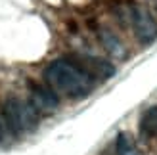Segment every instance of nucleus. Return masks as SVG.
<instances>
[{
  "instance_id": "nucleus-1",
  "label": "nucleus",
  "mask_w": 157,
  "mask_h": 155,
  "mask_svg": "<svg viewBox=\"0 0 157 155\" xmlns=\"http://www.w3.org/2000/svg\"><path fill=\"white\" fill-rule=\"evenodd\" d=\"M44 81L54 90L69 98H84L88 96L96 79L82 65H77L69 59H54L44 69Z\"/></svg>"
},
{
  "instance_id": "nucleus-7",
  "label": "nucleus",
  "mask_w": 157,
  "mask_h": 155,
  "mask_svg": "<svg viewBox=\"0 0 157 155\" xmlns=\"http://www.w3.org/2000/svg\"><path fill=\"white\" fill-rule=\"evenodd\" d=\"M84 67L94 75V77H101V79H109L115 75V67L109 61L98 59V58H86L84 59Z\"/></svg>"
},
{
  "instance_id": "nucleus-6",
  "label": "nucleus",
  "mask_w": 157,
  "mask_h": 155,
  "mask_svg": "<svg viewBox=\"0 0 157 155\" xmlns=\"http://www.w3.org/2000/svg\"><path fill=\"white\" fill-rule=\"evenodd\" d=\"M140 134L144 138L157 136V105H151L144 111L140 119Z\"/></svg>"
},
{
  "instance_id": "nucleus-4",
  "label": "nucleus",
  "mask_w": 157,
  "mask_h": 155,
  "mask_svg": "<svg viewBox=\"0 0 157 155\" xmlns=\"http://www.w3.org/2000/svg\"><path fill=\"white\" fill-rule=\"evenodd\" d=\"M31 104L38 113H54L59 105V98L58 94L54 92L50 86L44 88V86H33L31 88Z\"/></svg>"
},
{
  "instance_id": "nucleus-5",
  "label": "nucleus",
  "mask_w": 157,
  "mask_h": 155,
  "mask_svg": "<svg viewBox=\"0 0 157 155\" xmlns=\"http://www.w3.org/2000/svg\"><path fill=\"white\" fill-rule=\"evenodd\" d=\"M100 40H101V44H104V48L111 54L113 58L121 59V58L127 56V48H124V44L119 40V38H117V35L111 33V31L101 29V31H100Z\"/></svg>"
},
{
  "instance_id": "nucleus-2",
  "label": "nucleus",
  "mask_w": 157,
  "mask_h": 155,
  "mask_svg": "<svg viewBox=\"0 0 157 155\" xmlns=\"http://www.w3.org/2000/svg\"><path fill=\"white\" fill-rule=\"evenodd\" d=\"M4 119L13 136L31 132L38 125V111L31 102H23L19 98H10L4 104Z\"/></svg>"
},
{
  "instance_id": "nucleus-9",
  "label": "nucleus",
  "mask_w": 157,
  "mask_h": 155,
  "mask_svg": "<svg viewBox=\"0 0 157 155\" xmlns=\"http://www.w3.org/2000/svg\"><path fill=\"white\" fill-rule=\"evenodd\" d=\"M6 132H12V130H10V127H8V123H6L4 115H2V117H0V142L6 138Z\"/></svg>"
},
{
  "instance_id": "nucleus-3",
  "label": "nucleus",
  "mask_w": 157,
  "mask_h": 155,
  "mask_svg": "<svg viewBox=\"0 0 157 155\" xmlns=\"http://www.w3.org/2000/svg\"><path fill=\"white\" fill-rule=\"evenodd\" d=\"M128 17L138 40L142 44H151L153 40H157V21L147 8L140 4H132L128 8Z\"/></svg>"
},
{
  "instance_id": "nucleus-8",
  "label": "nucleus",
  "mask_w": 157,
  "mask_h": 155,
  "mask_svg": "<svg viewBox=\"0 0 157 155\" xmlns=\"http://www.w3.org/2000/svg\"><path fill=\"white\" fill-rule=\"evenodd\" d=\"M115 155H136V146L127 132H119L115 138Z\"/></svg>"
}]
</instances>
